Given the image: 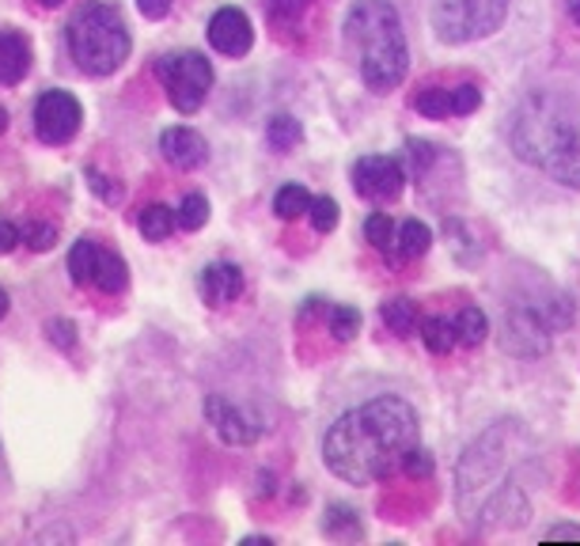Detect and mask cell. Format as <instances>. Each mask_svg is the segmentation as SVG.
<instances>
[{"label":"cell","mask_w":580,"mask_h":546,"mask_svg":"<svg viewBox=\"0 0 580 546\" xmlns=\"http://www.w3.org/2000/svg\"><path fill=\"white\" fill-rule=\"evenodd\" d=\"M456 330H459V346L474 349V346H482L485 335H490V319H485V312H478V307H463V312L456 315Z\"/></svg>","instance_id":"obj_25"},{"label":"cell","mask_w":580,"mask_h":546,"mask_svg":"<svg viewBox=\"0 0 580 546\" xmlns=\"http://www.w3.org/2000/svg\"><path fill=\"white\" fill-rule=\"evenodd\" d=\"M198 293L209 307H225L239 301V293H243V270L232 266V262H212V266L201 270Z\"/></svg>","instance_id":"obj_14"},{"label":"cell","mask_w":580,"mask_h":546,"mask_svg":"<svg viewBox=\"0 0 580 546\" xmlns=\"http://www.w3.org/2000/svg\"><path fill=\"white\" fill-rule=\"evenodd\" d=\"M15 243H20V228L8 225V220H0V254L15 251Z\"/></svg>","instance_id":"obj_39"},{"label":"cell","mask_w":580,"mask_h":546,"mask_svg":"<svg viewBox=\"0 0 580 546\" xmlns=\"http://www.w3.org/2000/svg\"><path fill=\"white\" fill-rule=\"evenodd\" d=\"M205 417H209L212 433L225 444H232V448H247V444H254L266 433V422H262L254 410L236 406L232 398H225V395L205 398Z\"/></svg>","instance_id":"obj_10"},{"label":"cell","mask_w":580,"mask_h":546,"mask_svg":"<svg viewBox=\"0 0 580 546\" xmlns=\"http://www.w3.org/2000/svg\"><path fill=\"white\" fill-rule=\"evenodd\" d=\"M364 239H369V243L380 254L398 251V228H395V220H391L387 212H372V217L364 220Z\"/></svg>","instance_id":"obj_23"},{"label":"cell","mask_w":580,"mask_h":546,"mask_svg":"<svg viewBox=\"0 0 580 546\" xmlns=\"http://www.w3.org/2000/svg\"><path fill=\"white\" fill-rule=\"evenodd\" d=\"M429 247H433L429 225H422V220H403V225H398V254H403V259H422Z\"/></svg>","instance_id":"obj_20"},{"label":"cell","mask_w":580,"mask_h":546,"mask_svg":"<svg viewBox=\"0 0 580 546\" xmlns=\"http://www.w3.org/2000/svg\"><path fill=\"white\" fill-rule=\"evenodd\" d=\"M99 243L96 239H76L73 251H68V273H73L76 285H91V270H96Z\"/></svg>","instance_id":"obj_24"},{"label":"cell","mask_w":580,"mask_h":546,"mask_svg":"<svg viewBox=\"0 0 580 546\" xmlns=\"http://www.w3.org/2000/svg\"><path fill=\"white\" fill-rule=\"evenodd\" d=\"M422 341L429 346V353H451L459 346V330H456V319H444V315H429L422 319Z\"/></svg>","instance_id":"obj_18"},{"label":"cell","mask_w":580,"mask_h":546,"mask_svg":"<svg viewBox=\"0 0 580 546\" xmlns=\"http://www.w3.org/2000/svg\"><path fill=\"white\" fill-rule=\"evenodd\" d=\"M512 0H437L433 4V31L448 46L485 39L505 23Z\"/></svg>","instance_id":"obj_7"},{"label":"cell","mask_w":580,"mask_h":546,"mask_svg":"<svg viewBox=\"0 0 580 546\" xmlns=\"http://www.w3.org/2000/svg\"><path fill=\"white\" fill-rule=\"evenodd\" d=\"M4 130H8V110L0 107V136H4Z\"/></svg>","instance_id":"obj_43"},{"label":"cell","mask_w":580,"mask_h":546,"mask_svg":"<svg viewBox=\"0 0 580 546\" xmlns=\"http://www.w3.org/2000/svg\"><path fill=\"white\" fill-rule=\"evenodd\" d=\"M133 50L130 28H125V15L118 4L107 0H91L68 23V54L80 73L88 76H110L114 68L125 65Z\"/></svg>","instance_id":"obj_5"},{"label":"cell","mask_w":580,"mask_h":546,"mask_svg":"<svg viewBox=\"0 0 580 546\" xmlns=\"http://www.w3.org/2000/svg\"><path fill=\"white\" fill-rule=\"evenodd\" d=\"M508 144L524 164L580 190V102L558 91H527L508 118Z\"/></svg>","instance_id":"obj_3"},{"label":"cell","mask_w":580,"mask_h":546,"mask_svg":"<svg viewBox=\"0 0 580 546\" xmlns=\"http://www.w3.org/2000/svg\"><path fill=\"white\" fill-rule=\"evenodd\" d=\"M84 122V107L73 91H42L34 102V133L42 144H68Z\"/></svg>","instance_id":"obj_9"},{"label":"cell","mask_w":580,"mask_h":546,"mask_svg":"<svg viewBox=\"0 0 580 546\" xmlns=\"http://www.w3.org/2000/svg\"><path fill=\"white\" fill-rule=\"evenodd\" d=\"M300 136H304V125L296 122L293 114H277V118H270V125H266V144L273 152H288V149H296L300 144Z\"/></svg>","instance_id":"obj_21"},{"label":"cell","mask_w":580,"mask_h":546,"mask_svg":"<svg viewBox=\"0 0 580 546\" xmlns=\"http://www.w3.org/2000/svg\"><path fill=\"white\" fill-rule=\"evenodd\" d=\"M311 8V0H270L273 23H296Z\"/></svg>","instance_id":"obj_34"},{"label":"cell","mask_w":580,"mask_h":546,"mask_svg":"<svg viewBox=\"0 0 580 546\" xmlns=\"http://www.w3.org/2000/svg\"><path fill=\"white\" fill-rule=\"evenodd\" d=\"M406 152H409V164H414L417 175H425L433 160H437V149H433L429 141H406Z\"/></svg>","instance_id":"obj_35"},{"label":"cell","mask_w":580,"mask_h":546,"mask_svg":"<svg viewBox=\"0 0 580 546\" xmlns=\"http://www.w3.org/2000/svg\"><path fill=\"white\" fill-rule=\"evenodd\" d=\"M478 107H482L478 84H459V88H451V118H467V114H474Z\"/></svg>","instance_id":"obj_32"},{"label":"cell","mask_w":580,"mask_h":546,"mask_svg":"<svg viewBox=\"0 0 580 546\" xmlns=\"http://www.w3.org/2000/svg\"><path fill=\"white\" fill-rule=\"evenodd\" d=\"M91 285L102 288L107 296L122 293V288L130 285V266H125L122 254H114V251H107V247H99L96 270H91Z\"/></svg>","instance_id":"obj_16"},{"label":"cell","mask_w":580,"mask_h":546,"mask_svg":"<svg viewBox=\"0 0 580 546\" xmlns=\"http://www.w3.org/2000/svg\"><path fill=\"white\" fill-rule=\"evenodd\" d=\"M175 217H178V228H186V232H198L205 220H209V201H205V194H186V198L178 201Z\"/></svg>","instance_id":"obj_28"},{"label":"cell","mask_w":580,"mask_h":546,"mask_svg":"<svg viewBox=\"0 0 580 546\" xmlns=\"http://www.w3.org/2000/svg\"><path fill=\"white\" fill-rule=\"evenodd\" d=\"M338 201L335 198H327V194H319V198H311V205H307V217H311V228L319 236H327V232H335L338 228Z\"/></svg>","instance_id":"obj_29"},{"label":"cell","mask_w":580,"mask_h":546,"mask_svg":"<svg viewBox=\"0 0 580 546\" xmlns=\"http://www.w3.org/2000/svg\"><path fill=\"white\" fill-rule=\"evenodd\" d=\"M327 319H330V335L338 341H349L361 330V312H357V307L335 304V307H327Z\"/></svg>","instance_id":"obj_30"},{"label":"cell","mask_w":580,"mask_h":546,"mask_svg":"<svg viewBox=\"0 0 580 546\" xmlns=\"http://www.w3.org/2000/svg\"><path fill=\"white\" fill-rule=\"evenodd\" d=\"M346 42L357 50L361 76L372 91L387 96L406 80L409 46L398 8L391 0H357L346 15Z\"/></svg>","instance_id":"obj_4"},{"label":"cell","mask_w":580,"mask_h":546,"mask_svg":"<svg viewBox=\"0 0 580 546\" xmlns=\"http://www.w3.org/2000/svg\"><path fill=\"white\" fill-rule=\"evenodd\" d=\"M417 410L398 395L369 398L346 410L322 437V463L349 485L383 482L403 467L406 451L417 444Z\"/></svg>","instance_id":"obj_1"},{"label":"cell","mask_w":580,"mask_h":546,"mask_svg":"<svg viewBox=\"0 0 580 546\" xmlns=\"http://www.w3.org/2000/svg\"><path fill=\"white\" fill-rule=\"evenodd\" d=\"M178 217L175 209H167V205H144L141 217H136V228H141L144 239H152V243H160V239H167L175 232Z\"/></svg>","instance_id":"obj_19"},{"label":"cell","mask_w":580,"mask_h":546,"mask_svg":"<svg viewBox=\"0 0 580 546\" xmlns=\"http://www.w3.org/2000/svg\"><path fill=\"white\" fill-rule=\"evenodd\" d=\"M380 319L387 323L391 335L398 338H409L417 327H422V315H417V304L406 301V296H395V301H387L380 307Z\"/></svg>","instance_id":"obj_17"},{"label":"cell","mask_w":580,"mask_h":546,"mask_svg":"<svg viewBox=\"0 0 580 546\" xmlns=\"http://www.w3.org/2000/svg\"><path fill=\"white\" fill-rule=\"evenodd\" d=\"M8 304H12V301H8V293H4V288H0V319H4V315H8Z\"/></svg>","instance_id":"obj_42"},{"label":"cell","mask_w":580,"mask_h":546,"mask_svg":"<svg viewBox=\"0 0 580 546\" xmlns=\"http://www.w3.org/2000/svg\"><path fill=\"white\" fill-rule=\"evenodd\" d=\"M23 243L31 251H50L57 243V228L46 225V220H31V225H23Z\"/></svg>","instance_id":"obj_33"},{"label":"cell","mask_w":580,"mask_h":546,"mask_svg":"<svg viewBox=\"0 0 580 546\" xmlns=\"http://www.w3.org/2000/svg\"><path fill=\"white\" fill-rule=\"evenodd\" d=\"M307 205H311V194H307V186L300 183H285L277 190V198H273V212H277V220H296L307 212Z\"/></svg>","instance_id":"obj_22"},{"label":"cell","mask_w":580,"mask_h":546,"mask_svg":"<svg viewBox=\"0 0 580 546\" xmlns=\"http://www.w3.org/2000/svg\"><path fill=\"white\" fill-rule=\"evenodd\" d=\"M573 323V301L561 293L539 296V301H516L505 312V335L501 346L512 357H539L550 349L554 335Z\"/></svg>","instance_id":"obj_6"},{"label":"cell","mask_w":580,"mask_h":546,"mask_svg":"<svg viewBox=\"0 0 580 546\" xmlns=\"http://www.w3.org/2000/svg\"><path fill=\"white\" fill-rule=\"evenodd\" d=\"M349 175H353V190L369 201H395L406 183L403 160L380 156V152H375V156H361Z\"/></svg>","instance_id":"obj_11"},{"label":"cell","mask_w":580,"mask_h":546,"mask_svg":"<svg viewBox=\"0 0 580 546\" xmlns=\"http://www.w3.org/2000/svg\"><path fill=\"white\" fill-rule=\"evenodd\" d=\"M31 68V42L20 31H0V84H20Z\"/></svg>","instance_id":"obj_15"},{"label":"cell","mask_w":580,"mask_h":546,"mask_svg":"<svg viewBox=\"0 0 580 546\" xmlns=\"http://www.w3.org/2000/svg\"><path fill=\"white\" fill-rule=\"evenodd\" d=\"M403 471H406V478H414V482H429L433 471H437V463H433L429 451L414 444V448L406 451V459H403Z\"/></svg>","instance_id":"obj_31"},{"label":"cell","mask_w":580,"mask_h":546,"mask_svg":"<svg viewBox=\"0 0 580 546\" xmlns=\"http://www.w3.org/2000/svg\"><path fill=\"white\" fill-rule=\"evenodd\" d=\"M156 76H160L171 107H175L178 114H194V110H201V102L212 88V65L205 62L201 54H194V50L160 57Z\"/></svg>","instance_id":"obj_8"},{"label":"cell","mask_w":580,"mask_h":546,"mask_svg":"<svg viewBox=\"0 0 580 546\" xmlns=\"http://www.w3.org/2000/svg\"><path fill=\"white\" fill-rule=\"evenodd\" d=\"M39 4H46V8H57V4H62V0H39Z\"/></svg>","instance_id":"obj_44"},{"label":"cell","mask_w":580,"mask_h":546,"mask_svg":"<svg viewBox=\"0 0 580 546\" xmlns=\"http://www.w3.org/2000/svg\"><path fill=\"white\" fill-rule=\"evenodd\" d=\"M160 152H164L167 164L178 171H194L209 160V144H205V136L198 130H190V125H171V130L160 133Z\"/></svg>","instance_id":"obj_13"},{"label":"cell","mask_w":580,"mask_h":546,"mask_svg":"<svg viewBox=\"0 0 580 546\" xmlns=\"http://www.w3.org/2000/svg\"><path fill=\"white\" fill-rule=\"evenodd\" d=\"M322 532L335 535V539H361V520L349 505H330L327 520H322Z\"/></svg>","instance_id":"obj_26"},{"label":"cell","mask_w":580,"mask_h":546,"mask_svg":"<svg viewBox=\"0 0 580 546\" xmlns=\"http://www.w3.org/2000/svg\"><path fill=\"white\" fill-rule=\"evenodd\" d=\"M46 330H50V341H57L62 349H73L76 346V327L68 319H54Z\"/></svg>","instance_id":"obj_36"},{"label":"cell","mask_w":580,"mask_h":546,"mask_svg":"<svg viewBox=\"0 0 580 546\" xmlns=\"http://www.w3.org/2000/svg\"><path fill=\"white\" fill-rule=\"evenodd\" d=\"M88 178H91V190H96L102 201H122V186H110V178H102L96 167H88Z\"/></svg>","instance_id":"obj_37"},{"label":"cell","mask_w":580,"mask_h":546,"mask_svg":"<svg viewBox=\"0 0 580 546\" xmlns=\"http://www.w3.org/2000/svg\"><path fill=\"white\" fill-rule=\"evenodd\" d=\"M566 8H569V20L580 28V0H566Z\"/></svg>","instance_id":"obj_41"},{"label":"cell","mask_w":580,"mask_h":546,"mask_svg":"<svg viewBox=\"0 0 580 546\" xmlns=\"http://www.w3.org/2000/svg\"><path fill=\"white\" fill-rule=\"evenodd\" d=\"M136 8H141L144 20H164L171 12V0H136Z\"/></svg>","instance_id":"obj_38"},{"label":"cell","mask_w":580,"mask_h":546,"mask_svg":"<svg viewBox=\"0 0 580 546\" xmlns=\"http://www.w3.org/2000/svg\"><path fill=\"white\" fill-rule=\"evenodd\" d=\"M546 539H580V527L577 524H558L546 532Z\"/></svg>","instance_id":"obj_40"},{"label":"cell","mask_w":580,"mask_h":546,"mask_svg":"<svg viewBox=\"0 0 580 546\" xmlns=\"http://www.w3.org/2000/svg\"><path fill=\"white\" fill-rule=\"evenodd\" d=\"M409 102H414V110L425 118H448L451 114V88H422Z\"/></svg>","instance_id":"obj_27"},{"label":"cell","mask_w":580,"mask_h":546,"mask_svg":"<svg viewBox=\"0 0 580 546\" xmlns=\"http://www.w3.org/2000/svg\"><path fill=\"white\" fill-rule=\"evenodd\" d=\"M519 422H493L490 429L463 451L456 467V501L478 527H519L532 516L524 485L516 478V444L524 440Z\"/></svg>","instance_id":"obj_2"},{"label":"cell","mask_w":580,"mask_h":546,"mask_svg":"<svg viewBox=\"0 0 580 546\" xmlns=\"http://www.w3.org/2000/svg\"><path fill=\"white\" fill-rule=\"evenodd\" d=\"M254 42V28L243 8H220L209 20V46L225 57H243Z\"/></svg>","instance_id":"obj_12"}]
</instances>
